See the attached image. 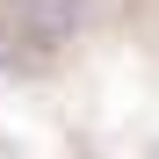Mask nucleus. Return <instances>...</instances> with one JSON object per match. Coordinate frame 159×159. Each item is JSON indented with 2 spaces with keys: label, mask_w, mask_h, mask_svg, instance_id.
<instances>
[{
  "label": "nucleus",
  "mask_w": 159,
  "mask_h": 159,
  "mask_svg": "<svg viewBox=\"0 0 159 159\" xmlns=\"http://www.w3.org/2000/svg\"><path fill=\"white\" fill-rule=\"evenodd\" d=\"M87 0H0V65H43L80 36Z\"/></svg>",
  "instance_id": "obj_1"
}]
</instances>
